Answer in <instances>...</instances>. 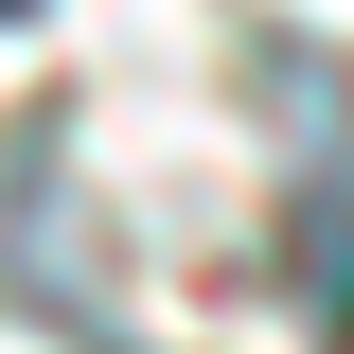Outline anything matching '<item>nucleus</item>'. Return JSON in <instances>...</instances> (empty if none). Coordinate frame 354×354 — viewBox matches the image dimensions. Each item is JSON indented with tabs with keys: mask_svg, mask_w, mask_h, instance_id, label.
<instances>
[{
	"mask_svg": "<svg viewBox=\"0 0 354 354\" xmlns=\"http://www.w3.org/2000/svg\"><path fill=\"white\" fill-rule=\"evenodd\" d=\"M319 337H337V354H354V283H319Z\"/></svg>",
	"mask_w": 354,
	"mask_h": 354,
	"instance_id": "1",
	"label": "nucleus"
},
{
	"mask_svg": "<svg viewBox=\"0 0 354 354\" xmlns=\"http://www.w3.org/2000/svg\"><path fill=\"white\" fill-rule=\"evenodd\" d=\"M0 18H36V0H0Z\"/></svg>",
	"mask_w": 354,
	"mask_h": 354,
	"instance_id": "2",
	"label": "nucleus"
}]
</instances>
